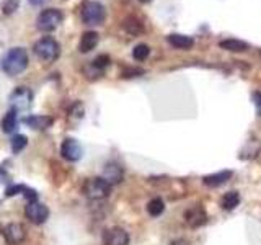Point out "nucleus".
<instances>
[{"instance_id":"obj_1","label":"nucleus","mask_w":261,"mask_h":245,"mask_svg":"<svg viewBox=\"0 0 261 245\" xmlns=\"http://www.w3.org/2000/svg\"><path fill=\"white\" fill-rule=\"evenodd\" d=\"M0 67L10 77L20 76L21 72L28 67V54L23 47H12L2 56L0 59Z\"/></svg>"},{"instance_id":"obj_2","label":"nucleus","mask_w":261,"mask_h":245,"mask_svg":"<svg viewBox=\"0 0 261 245\" xmlns=\"http://www.w3.org/2000/svg\"><path fill=\"white\" fill-rule=\"evenodd\" d=\"M33 51L35 54L39 57L41 61L44 62H54L57 57H59V53H61V47H59V43L51 38V36H44L38 39L35 46H33Z\"/></svg>"},{"instance_id":"obj_3","label":"nucleus","mask_w":261,"mask_h":245,"mask_svg":"<svg viewBox=\"0 0 261 245\" xmlns=\"http://www.w3.org/2000/svg\"><path fill=\"white\" fill-rule=\"evenodd\" d=\"M106 18V10L103 4L96 2V0H90L82 8V21L90 27H96V24H101Z\"/></svg>"},{"instance_id":"obj_4","label":"nucleus","mask_w":261,"mask_h":245,"mask_svg":"<svg viewBox=\"0 0 261 245\" xmlns=\"http://www.w3.org/2000/svg\"><path fill=\"white\" fill-rule=\"evenodd\" d=\"M64 20V15L57 8H46L39 13L36 20V28L43 33H51L54 31Z\"/></svg>"},{"instance_id":"obj_5","label":"nucleus","mask_w":261,"mask_h":245,"mask_svg":"<svg viewBox=\"0 0 261 245\" xmlns=\"http://www.w3.org/2000/svg\"><path fill=\"white\" fill-rule=\"evenodd\" d=\"M111 193V185L105 178H90L84 185V194L90 200H103L108 198Z\"/></svg>"},{"instance_id":"obj_6","label":"nucleus","mask_w":261,"mask_h":245,"mask_svg":"<svg viewBox=\"0 0 261 245\" xmlns=\"http://www.w3.org/2000/svg\"><path fill=\"white\" fill-rule=\"evenodd\" d=\"M24 214L27 217L35 224H43L46 223V219L49 217V209L39 201H30L24 208Z\"/></svg>"},{"instance_id":"obj_7","label":"nucleus","mask_w":261,"mask_h":245,"mask_svg":"<svg viewBox=\"0 0 261 245\" xmlns=\"http://www.w3.org/2000/svg\"><path fill=\"white\" fill-rule=\"evenodd\" d=\"M61 154L65 160L69 162H77L82 154H84V149H82L80 142L77 139H72V137H67L65 141L62 142V147H61Z\"/></svg>"},{"instance_id":"obj_8","label":"nucleus","mask_w":261,"mask_h":245,"mask_svg":"<svg viewBox=\"0 0 261 245\" xmlns=\"http://www.w3.org/2000/svg\"><path fill=\"white\" fill-rule=\"evenodd\" d=\"M31 100H33V95H31V92H30V90H28L27 87H18V88H16L15 92L10 95V103H12V106H13V110H15V111L30 108Z\"/></svg>"},{"instance_id":"obj_9","label":"nucleus","mask_w":261,"mask_h":245,"mask_svg":"<svg viewBox=\"0 0 261 245\" xmlns=\"http://www.w3.org/2000/svg\"><path fill=\"white\" fill-rule=\"evenodd\" d=\"M103 245H129V234L121 227H111L103 232Z\"/></svg>"},{"instance_id":"obj_10","label":"nucleus","mask_w":261,"mask_h":245,"mask_svg":"<svg viewBox=\"0 0 261 245\" xmlns=\"http://www.w3.org/2000/svg\"><path fill=\"white\" fill-rule=\"evenodd\" d=\"M185 220L190 227L196 229V227H201L207 223V214H206V211H204L202 206L194 204V206H191L185 212Z\"/></svg>"},{"instance_id":"obj_11","label":"nucleus","mask_w":261,"mask_h":245,"mask_svg":"<svg viewBox=\"0 0 261 245\" xmlns=\"http://www.w3.org/2000/svg\"><path fill=\"white\" fill-rule=\"evenodd\" d=\"M4 237L8 243L12 245H16V243H21L24 240V237H27V231H24V227L18 223H12L4 227Z\"/></svg>"},{"instance_id":"obj_12","label":"nucleus","mask_w":261,"mask_h":245,"mask_svg":"<svg viewBox=\"0 0 261 245\" xmlns=\"http://www.w3.org/2000/svg\"><path fill=\"white\" fill-rule=\"evenodd\" d=\"M233 172L232 170H222V172H217V174H211V175H206L202 178V183L206 186H211V188H216V186H220L227 183L228 180L232 178Z\"/></svg>"},{"instance_id":"obj_13","label":"nucleus","mask_w":261,"mask_h":245,"mask_svg":"<svg viewBox=\"0 0 261 245\" xmlns=\"http://www.w3.org/2000/svg\"><path fill=\"white\" fill-rule=\"evenodd\" d=\"M168 43L176 47V49H183V51H188L194 46V39L191 36H186V35H179V33H171V35L167 36Z\"/></svg>"},{"instance_id":"obj_14","label":"nucleus","mask_w":261,"mask_h":245,"mask_svg":"<svg viewBox=\"0 0 261 245\" xmlns=\"http://www.w3.org/2000/svg\"><path fill=\"white\" fill-rule=\"evenodd\" d=\"M98 41H100V35H98L96 31H87L82 35V39H80V44H79V49L80 53H90L93 51L96 47Z\"/></svg>"},{"instance_id":"obj_15","label":"nucleus","mask_w":261,"mask_h":245,"mask_svg":"<svg viewBox=\"0 0 261 245\" xmlns=\"http://www.w3.org/2000/svg\"><path fill=\"white\" fill-rule=\"evenodd\" d=\"M219 47H222V49H225V51H230V53H245L247 49H250V44L247 43V41L228 38V39L220 41Z\"/></svg>"},{"instance_id":"obj_16","label":"nucleus","mask_w":261,"mask_h":245,"mask_svg":"<svg viewBox=\"0 0 261 245\" xmlns=\"http://www.w3.org/2000/svg\"><path fill=\"white\" fill-rule=\"evenodd\" d=\"M23 122L27 126H30L31 129H46L53 125V118L49 116H43V114H31V116L24 118Z\"/></svg>"},{"instance_id":"obj_17","label":"nucleus","mask_w":261,"mask_h":245,"mask_svg":"<svg viewBox=\"0 0 261 245\" xmlns=\"http://www.w3.org/2000/svg\"><path fill=\"white\" fill-rule=\"evenodd\" d=\"M101 178H105L110 185L119 183L122 180V170H121V167L116 165V163H108L105 168V175Z\"/></svg>"},{"instance_id":"obj_18","label":"nucleus","mask_w":261,"mask_h":245,"mask_svg":"<svg viewBox=\"0 0 261 245\" xmlns=\"http://www.w3.org/2000/svg\"><path fill=\"white\" fill-rule=\"evenodd\" d=\"M240 204V193L239 191H227L222 200H220V206L227 211H232Z\"/></svg>"},{"instance_id":"obj_19","label":"nucleus","mask_w":261,"mask_h":245,"mask_svg":"<svg viewBox=\"0 0 261 245\" xmlns=\"http://www.w3.org/2000/svg\"><path fill=\"white\" fill-rule=\"evenodd\" d=\"M16 125H18V116H16V111L10 110L2 119V131L7 134L13 133V131L16 129Z\"/></svg>"},{"instance_id":"obj_20","label":"nucleus","mask_w":261,"mask_h":245,"mask_svg":"<svg viewBox=\"0 0 261 245\" xmlns=\"http://www.w3.org/2000/svg\"><path fill=\"white\" fill-rule=\"evenodd\" d=\"M124 30L127 33H130V35H141V33H144V24L139 21L137 18H134V16H129V18L124 21Z\"/></svg>"},{"instance_id":"obj_21","label":"nucleus","mask_w":261,"mask_h":245,"mask_svg":"<svg viewBox=\"0 0 261 245\" xmlns=\"http://www.w3.org/2000/svg\"><path fill=\"white\" fill-rule=\"evenodd\" d=\"M163 209H165V203H163L160 198H153L152 201H149V204H147V212H149L152 217L160 216Z\"/></svg>"},{"instance_id":"obj_22","label":"nucleus","mask_w":261,"mask_h":245,"mask_svg":"<svg viewBox=\"0 0 261 245\" xmlns=\"http://www.w3.org/2000/svg\"><path fill=\"white\" fill-rule=\"evenodd\" d=\"M149 54H150V47L147 46V44H144V43L137 44V46L133 49V57H134L136 61H139V62L145 61L147 57H149Z\"/></svg>"},{"instance_id":"obj_23","label":"nucleus","mask_w":261,"mask_h":245,"mask_svg":"<svg viewBox=\"0 0 261 245\" xmlns=\"http://www.w3.org/2000/svg\"><path fill=\"white\" fill-rule=\"evenodd\" d=\"M27 144H28V137L24 136V134H16V136H13V139L10 141L12 151H13L15 154L21 152V151L24 149V147H27Z\"/></svg>"},{"instance_id":"obj_24","label":"nucleus","mask_w":261,"mask_h":245,"mask_svg":"<svg viewBox=\"0 0 261 245\" xmlns=\"http://www.w3.org/2000/svg\"><path fill=\"white\" fill-rule=\"evenodd\" d=\"M110 62H111V61H110V56L103 54V56H98L96 59L92 62V65H93L95 69H98V70H101V72H103V69H105V67H108Z\"/></svg>"},{"instance_id":"obj_25","label":"nucleus","mask_w":261,"mask_h":245,"mask_svg":"<svg viewBox=\"0 0 261 245\" xmlns=\"http://www.w3.org/2000/svg\"><path fill=\"white\" fill-rule=\"evenodd\" d=\"M18 4H20V0H4V2H2V12L5 15H12L16 8H18Z\"/></svg>"},{"instance_id":"obj_26","label":"nucleus","mask_w":261,"mask_h":245,"mask_svg":"<svg viewBox=\"0 0 261 245\" xmlns=\"http://www.w3.org/2000/svg\"><path fill=\"white\" fill-rule=\"evenodd\" d=\"M144 70L142 69H136V67H127L124 72H122V77L124 79H130V77H137V76H142Z\"/></svg>"},{"instance_id":"obj_27","label":"nucleus","mask_w":261,"mask_h":245,"mask_svg":"<svg viewBox=\"0 0 261 245\" xmlns=\"http://www.w3.org/2000/svg\"><path fill=\"white\" fill-rule=\"evenodd\" d=\"M253 103L256 106L258 116H261V92H253Z\"/></svg>"},{"instance_id":"obj_28","label":"nucleus","mask_w":261,"mask_h":245,"mask_svg":"<svg viewBox=\"0 0 261 245\" xmlns=\"http://www.w3.org/2000/svg\"><path fill=\"white\" fill-rule=\"evenodd\" d=\"M46 2H47V0H30V5H33V7H43Z\"/></svg>"},{"instance_id":"obj_29","label":"nucleus","mask_w":261,"mask_h":245,"mask_svg":"<svg viewBox=\"0 0 261 245\" xmlns=\"http://www.w3.org/2000/svg\"><path fill=\"white\" fill-rule=\"evenodd\" d=\"M170 245H190L188 243V240H185V239H176V240H173Z\"/></svg>"},{"instance_id":"obj_30","label":"nucleus","mask_w":261,"mask_h":245,"mask_svg":"<svg viewBox=\"0 0 261 245\" xmlns=\"http://www.w3.org/2000/svg\"><path fill=\"white\" fill-rule=\"evenodd\" d=\"M141 2H142V4H149V2H150V0H141Z\"/></svg>"},{"instance_id":"obj_31","label":"nucleus","mask_w":261,"mask_h":245,"mask_svg":"<svg viewBox=\"0 0 261 245\" xmlns=\"http://www.w3.org/2000/svg\"><path fill=\"white\" fill-rule=\"evenodd\" d=\"M259 56H261V51H259Z\"/></svg>"}]
</instances>
